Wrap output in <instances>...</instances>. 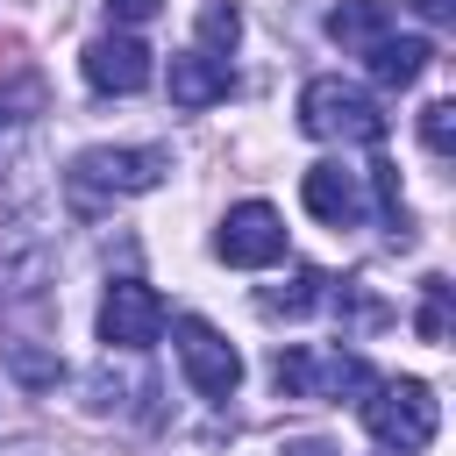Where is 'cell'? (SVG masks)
Returning <instances> with one entry per match:
<instances>
[{"mask_svg": "<svg viewBox=\"0 0 456 456\" xmlns=\"http://www.w3.org/2000/svg\"><path fill=\"white\" fill-rule=\"evenodd\" d=\"M299 128L314 142H385V107L349 78H306L299 86Z\"/></svg>", "mask_w": 456, "mask_h": 456, "instance_id": "3957f363", "label": "cell"}, {"mask_svg": "<svg viewBox=\"0 0 456 456\" xmlns=\"http://www.w3.org/2000/svg\"><path fill=\"white\" fill-rule=\"evenodd\" d=\"M256 306H264V314H285V321H299V314H314V306H328V278L299 264V271H292L285 285H271V292H264Z\"/></svg>", "mask_w": 456, "mask_h": 456, "instance_id": "4fadbf2b", "label": "cell"}, {"mask_svg": "<svg viewBox=\"0 0 456 456\" xmlns=\"http://www.w3.org/2000/svg\"><path fill=\"white\" fill-rule=\"evenodd\" d=\"M299 200H306V214L328 221V228H356V221L370 214L363 171H349V164H314V171L299 178Z\"/></svg>", "mask_w": 456, "mask_h": 456, "instance_id": "9c48e42d", "label": "cell"}, {"mask_svg": "<svg viewBox=\"0 0 456 456\" xmlns=\"http://www.w3.org/2000/svg\"><path fill=\"white\" fill-rule=\"evenodd\" d=\"M171 335H178V363H185V385H192L200 399H228V392L242 385V356H235V342H228L214 321L185 314Z\"/></svg>", "mask_w": 456, "mask_h": 456, "instance_id": "5b68a950", "label": "cell"}, {"mask_svg": "<svg viewBox=\"0 0 456 456\" xmlns=\"http://www.w3.org/2000/svg\"><path fill=\"white\" fill-rule=\"evenodd\" d=\"M214 256L235 264V271H264V264H278V256H285V214H278L271 200H242V207H228V221H221V235H214Z\"/></svg>", "mask_w": 456, "mask_h": 456, "instance_id": "8992f818", "label": "cell"}, {"mask_svg": "<svg viewBox=\"0 0 456 456\" xmlns=\"http://www.w3.org/2000/svg\"><path fill=\"white\" fill-rule=\"evenodd\" d=\"M285 456H335V449H328V442H292Z\"/></svg>", "mask_w": 456, "mask_h": 456, "instance_id": "ffe728a7", "label": "cell"}, {"mask_svg": "<svg viewBox=\"0 0 456 456\" xmlns=\"http://www.w3.org/2000/svg\"><path fill=\"white\" fill-rule=\"evenodd\" d=\"M271 385L285 399H349L370 392V363L356 349H328V342H292L271 356Z\"/></svg>", "mask_w": 456, "mask_h": 456, "instance_id": "277c9868", "label": "cell"}, {"mask_svg": "<svg viewBox=\"0 0 456 456\" xmlns=\"http://www.w3.org/2000/svg\"><path fill=\"white\" fill-rule=\"evenodd\" d=\"M392 21H399L392 0H335V7H328V36H335L342 50H356V57L378 50V43L392 36Z\"/></svg>", "mask_w": 456, "mask_h": 456, "instance_id": "8fae6325", "label": "cell"}, {"mask_svg": "<svg viewBox=\"0 0 456 456\" xmlns=\"http://www.w3.org/2000/svg\"><path fill=\"white\" fill-rule=\"evenodd\" d=\"M356 406H363L370 442L392 449V456H420L442 428V399L420 378H370V399H356Z\"/></svg>", "mask_w": 456, "mask_h": 456, "instance_id": "6da1fadb", "label": "cell"}, {"mask_svg": "<svg viewBox=\"0 0 456 456\" xmlns=\"http://www.w3.org/2000/svg\"><path fill=\"white\" fill-rule=\"evenodd\" d=\"M428 57H435V43H428V36H399V28H392L378 50H363V64H370L378 86H413V78L428 71Z\"/></svg>", "mask_w": 456, "mask_h": 456, "instance_id": "7c38bea8", "label": "cell"}, {"mask_svg": "<svg viewBox=\"0 0 456 456\" xmlns=\"http://www.w3.org/2000/svg\"><path fill=\"white\" fill-rule=\"evenodd\" d=\"M406 7H413L420 21H449V14H456V0H406Z\"/></svg>", "mask_w": 456, "mask_h": 456, "instance_id": "d6986e66", "label": "cell"}, {"mask_svg": "<svg viewBox=\"0 0 456 456\" xmlns=\"http://www.w3.org/2000/svg\"><path fill=\"white\" fill-rule=\"evenodd\" d=\"M164 86H171V107L200 114V107H214V100H228V93H235V71H228V57H207V50H178Z\"/></svg>", "mask_w": 456, "mask_h": 456, "instance_id": "30bf717a", "label": "cell"}, {"mask_svg": "<svg viewBox=\"0 0 456 456\" xmlns=\"http://www.w3.org/2000/svg\"><path fill=\"white\" fill-rule=\"evenodd\" d=\"M164 0H107V14H114V28H135V21H150Z\"/></svg>", "mask_w": 456, "mask_h": 456, "instance_id": "ac0fdd59", "label": "cell"}, {"mask_svg": "<svg viewBox=\"0 0 456 456\" xmlns=\"http://www.w3.org/2000/svg\"><path fill=\"white\" fill-rule=\"evenodd\" d=\"M235 36H242V14H235L228 0H207V14H200V43H207V57L235 50Z\"/></svg>", "mask_w": 456, "mask_h": 456, "instance_id": "2e32d148", "label": "cell"}, {"mask_svg": "<svg viewBox=\"0 0 456 456\" xmlns=\"http://www.w3.org/2000/svg\"><path fill=\"white\" fill-rule=\"evenodd\" d=\"M0 356H7V370H14L21 385H36V392L64 378V363H57V349H36L28 335H7V342H0Z\"/></svg>", "mask_w": 456, "mask_h": 456, "instance_id": "5bb4252c", "label": "cell"}, {"mask_svg": "<svg viewBox=\"0 0 456 456\" xmlns=\"http://www.w3.org/2000/svg\"><path fill=\"white\" fill-rule=\"evenodd\" d=\"M420 142H428L435 157L456 150V100H428V107H420Z\"/></svg>", "mask_w": 456, "mask_h": 456, "instance_id": "e0dca14e", "label": "cell"}, {"mask_svg": "<svg viewBox=\"0 0 456 456\" xmlns=\"http://www.w3.org/2000/svg\"><path fill=\"white\" fill-rule=\"evenodd\" d=\"M413 335L420 342H449V278H420V314H413Z\"/></svg>", "mask_w": 456, "mask_h": 456, "instance_id": "9a60e30c", "label": "cell"}, {"mask_svg": "<svg viewBox=\"0 0 456 456\" xmlns=\"http://www.w3.org/2000/svg\"><path fill=\"white\" fill-rule=\"evenodd\" d=\"M171 157L164 150H86L71 171H64V192L78 214H107L114 200H135L150 185H164Z\"/></svg>", "mask_w": 456, "mask_h": 456, "instance_id": "7a4b0ae2", "label": "cell"}, {"mask_svg": "<svg viewBox=\"0 0 456 456\" xmlns=\"http://www.w3.org/2000/svg\"><path fill=\"white\" fill-rule=\"evenodd\" d=\"M164 299H157V285H142V278H114L107 285V299H100V342L107 349H150L157 335H164Z\"/></svg>", "mask_w": 456, "mask_h": 456, "instance_id": "52a82bcc", "label": "cell"}, {"mask_svg": "<svg viewBox=\"0 0 456 456\" xmlns=\"http://www.w3.org/2000/svg\"><path fill=\"white\" fill-rule=\"evenodd\" d=\"M78 71H86V86L93 93H142L150 78H157V64H150V43H135V36H93L86 43V57H78Z\"/></svg>", "mask_w": 456, "mask_h": 456, "instance_id": "ba28073f", "label": "cell"}]
</instances>
